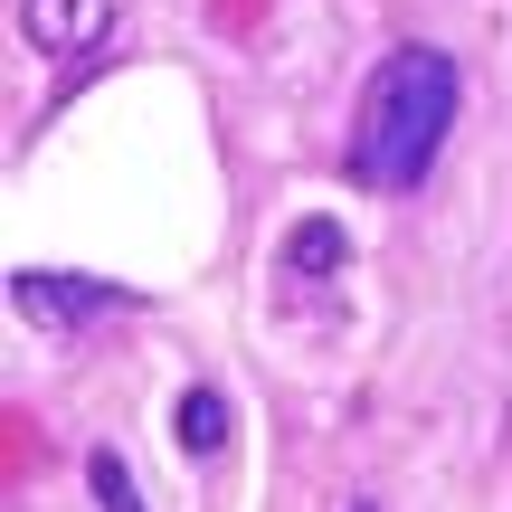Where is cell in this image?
Returning <instances> with one entry per match:
<instances>
[{
    "label": "cell",
    "instance_id": "obj_1",
    "mask_svg": "<svg viewBox=\"0 0 512 512\" xmlns=\"http://www.w3.org/2000/svg\"><path fill=\"white\" fill-rule=\"evenodd\" d=\"M456 105H465V76L446 48H399L380 57L361 114H351V143H342V171L361 190H418L437 171L446 133H456Z\"/></svg>",
    "mask_w": 512,
    "mask_h": 512
},
{
    "label": "cell",
    "instance_id": "obj_2",
    "mask_svg": "<svg viewBox=\"0 0 512 512\" xmlns=\"http://www.w3.org/2000/svg\"><path fill=\"white\" fill-rule=\"evenodd\" d=\"M10 304H19V323L76 332V323H95V313L133 304V294H124V285H95V275H48V266H19V275H10Z\"/></svg>",
    "mask_w": 512,
    "mask_h": 512
},
{
    "label": "cell",
    "instance_id": "obj_3",
    "mask_svg": "<svg viewBox=\"0 0 512 512\" xmlns=\"http://www.w3.org/2000/svg\"><path fill=\"white\" fill-rule=\"evenodd\" d=\"M124 0H19V29L38 38V57H86L95 38H114Z\"/></svg>",
    "mask_w": 512,
    "mask_h": 512
},
{
    "label": "cell",
    "instance_id": "obj_4",
    "mask_svg": "<svg viewBox=\"0 0 512 512\" xmlns=\"http://www.w3.org/2000/svg\"><path fill=\"white\" fill-rule=\"evenodd\" d=\"M342 266H351L342 219H294L285 228V275H294V285H323V275H342Z\"/></svg>",
    "mask_w": 512,
    "mask_h": 512
},
{
    "label": "cell",
    "instance_id": "obj_5",
    "mask_svg": "<svg viewBox=\"0 0 512 512\" xmlns=\"http://www.w3.org/2000/svg\"><path fill=\"white\" fill-rule=\"evenodd\" d=\"M228 427H238V418H228L219 389H181V408H171V437H181V456H219Z\"/></svg>",
    "mask_w": 512,
    "mask_h": 512
},
{
    "label": "cell",
    "instance_id": "obj_6",
    "mask_svg": "<svg viewBox=\"0 0 512 512\" xmlns=\"http://www.w3.org/2000/svg\"><path fill=\"white\" fill-rule=\"evenodd\" d=\"M86 484H95V503H105V512H143V494H133V475H124L114 446H95V456H86Z\"/></svg>",
    "mask_w": 512,
    "mask_h": 512
},
{
    "label": "cell",
    "instance_id": "obj_7",
    "mask_svg": "<svg viewBox=\"0 0 512 512\" xmlns=\"http://www.w3.org/2000/svg\"><path fill=\"white\" fill-rule=\"evenodd\" d=\"M342 512H380V503H370V494H361V503H342Z\"/></svg>",
    "mask_w": 512,
    "mask_h": 512
}]
</instances>
